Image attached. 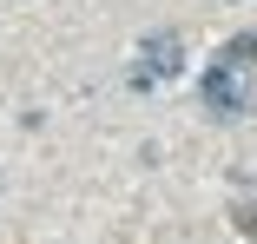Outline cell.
<instances>
[{
  "label": "cell",
  "mask_w": 257,
  "mask_h": 244,
  "mask_svg": "<svg viewBox=\"0 0 257 244\" xmlns=\"http://www.w3.org/2000/svg\"><path fill=\"white\" fill-rule=\"evenodd\" d=\"M198 92H204V106H211L218 119L257 112V40H250V33L224 40V53L198 73Z\"/></svg>",
  "instance_id": "1"
},
{
  "label": "cell",
  "mask_w": 257,
  "mask_h": 244,
  "mask_svg": "<svg viewBox=\"0 0 257 244\" xmlns=\"http://www.w3.org/2000/svg\"><path fill=\"white\" fill-rule=\"evenodd\" d=\"M172 73H185V40H178V33H152V40L139 46L132 86H139V92H152V86H159V79H172Z\"/></svg>",
  "instance_id": "2"
}]
</instances>
